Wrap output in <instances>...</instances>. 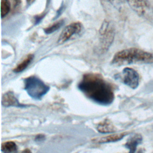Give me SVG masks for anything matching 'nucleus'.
<instances>
[{
	"label": "nucleus",
	"mask_w": 153,
	"mask_h": 153,
	"mask_svg": "<svg viewBox=\"0 0 153 153\" xmlns=\"http://www.w3.org/2000/svg\"><path fill=\"white\" fill-rule=\"evenodd\" d=\"M78 87L86 97L98 104L109 105L114 100L112 87L99 74L84 75Z\"/></svg>",
	"instance_id": "obj_1"
},
{
	"label": "nucleus",
	"mask_w": 153,
	"mask_h": 153,
	"mask_svg": "<svg viewBox=\"0 0 153 153\" xmlns=\"http://www.w3.org/2000/svg\"><path fill=\"white\" fill-rule=\"evenodd\" d=\"M111 63L115 66L151 63H153V54L137 48H130L116 53Z\"/></svg>",
	"instance_id": "obj_2"
},
{
	"label": "nucleus",
	"mask_w": 153,
	"mask_h": 153,
	"mask_svg": "<svg viewBox=\"0 0 153 153\" xmlns=\"http://www.w3.org/2000/svg\"><path fill=\"white\" fill-rule=\"evenodd\" d=\"M24 90L32 98L40 100L50 90L41 79L35 76H30L24 79Z\"/></svg>",
	"instance_id": "obj_3"
},
{
	"label": "nucleus",
	"mask_w": 153,
	"mask_h": 153,
	"mask_svg": "<svg viewBox=\"0 0 153 153\" xmlns=\"http://www.w3.org/2000/svg\"><path fill=\"white\" fill-rule=\"evenodd\" d=\"M100 34L102 36L101 40V50L106 51L111 45L114 37V31L110 23L105 21L100 28Z\"/></svg>",
	"instance_id": "obj_4"
},
{
	"label": "nucleus",
	"mask_w": 153,
	"mask_h": 153,
	"mask_svg": "<svg viewBox=\"0 0 153 153\" xmlns=\"http://www.w3.org/2000/svg\"><path fill=\"white\" fill-rule=\"evenodd\" d=\"M122 81L129 87L135 89L139 85V74L132 68H125L122 71Z\"/></svg>",
	"instance_id": "obj_5"
},
{
	"label": "nucleus",
	"mask_w": 153,
	"mask_h": 153,
	"mask_svg": "<svg viewBox=\"0 0 153 153\" xmlns=\"http://www.w3.org/2000/svg\"><path fill=\"white\" fill-rule=\"evenodd\" d=\"M82 25L79 22H75L66 26L59 36L58 44H63L68 41L74 35L79 33L82 29Z\"/></svg>",
	"instance_id": "obj_6"
},
{
	"label": "nucleus",
	"mask_w": 153,
	"mask_h": 153,
	"mask_svg": "<svg viewBox=\"0 0 153 153\" xmlns=\"http://www.w3.org/2000/svg\"><path fill=\"white\" fill-rule=\"evenodd\" d=\"M126 1L130 8L140 16H145L149 10V4L147 0H126Z\"/></svg>",
	"instance_id": "obj_7"
},
{
	"label": "nucleus",
	"mask_w": 153,
	"mask_h": 153,
	"mask_svg": "<svg viewBox=\"0 0 153 153\" xmlns=\"http://www.w3.org/2000/svg\"><path fill=\"white\" fill-rule=\"evenodd\" d=\"M2 105L4 106H16V107H25V105L21 104L16 97L14 93L11 91H8L5 93L2 97Z\"/></svg>",
	"instance_id": "obj_8"
},
{
	"label": "nucleus",
	"mask_w": 153,
	"mask_h": 153,
	"mask_svg": "<svg viewBox=\"0 0 153 153\" xmlns=\"http://www.w3.org/2000/svg\"><path fill=\"white\" fill-rule=\"evenodd\" d=\"M142 141V136L140 134H135L127 140L124 146L129 149L128 153H136L137 146L141 143Z\"/></svg>",
	"instance_id": "obj_9"
},
{
	"label": "nucleus",
	"mask_w": 153,
	"mask_h": 153,
	"mask_svg": "<svg viewBox=\"0 0 153 153\" xmlns=\"http://www.w3.org/2000/svg\"><path fill=\"white\" fill-rule=\"evenodd\" d=\"M126 134H127V133L112 134H110V135H108V136L100 137L99 139H93L92 140V141L94 142V143H97L114 142H117L118 140L122 139Z\"/></svg>",
	"instance_id": "obj_10"
},
{
	"label": "nucleus",
	"mask_w": 153,
	"mask_h": 153,
	"mask_svg": "<svg viewBox=\"0 0 153 153\" xmlns=\"http://www.w3.org/2000/svg\"><path fill=\"white\" fill-rule=\"evenodd\" d=\"M97 130L100 133H109L115 131V128L111 121L106 119L97 125Z\"/></svg>",
	"instance_id": "obj_11"
},
{
	"label": "nucleus",
	"mask_w": 153,
	"mask_h": 153,
	"mask_svg": "<svg viewBox=\"0 0 153 153\" xmlns=\"http://www.w3.org/2000/svg\"><path fill=\"white\" fill-rule=\"evenodd\" d=\"M34 56L32 54H30L29 55H27L26 58L21 62L14 69L13 71L16 73H18V72H22L23 70H25L27 66L30 63V62H32V60L33 59Z\"/></svg>",
	"instance_id": "obj_12"
},
{
	"label": "nucleus",
	"mask_w": 153,
	"mask_h": 153,
	"mask_svg": "<svg viewBox=\"0 0 153 153\" xmlns=\"http://www.w3.org/2000/svg\"><path fill=\"white\" fill-rule=\"evenodd\" d=\"M17 146L13 141L4 142L1 145V151L4 153H17Z\"/></svg>",
	"instance_id": "obj_13"
},
{
	"label": "nucleus",
	"mask_w": 153,
	"mask_h": 153,
	"mask_svg": "<svg viewBox=\"0 0 153 153\" xmlns=\"http://www.w3.org/2000/svg\"><path fill=\"white\" fill-rule=\"evenodd\" d=\"M10 8L11 4L9 0H1V14L2 18L5 17L9 13Z\"/></svg>",
	"instance_id": "obj_14"
},
{
	"label": "nucleus",
	"mask_w": 153,
	"mask_h": 153,
	"mask_svg": "<svg viewBox=\"0 0 153 153\" xmlns=\"http://www.w3.org/2000/svg\"><path fill=\"white\" fill-rule=\"evenodd\" d=\"M63 23H64V21L63 20H59V21L54 23L52 25L50 26L49 27L45 28L44 29V31L47 34H51V33H53L54 32H55L56 30H57V29H59L63 25Z\"/></svg>",
	"instance_id": "obj_15"
},
{
	"label": "nucleus",
	"mask_w": 153,
	"mask_h": 153,
	"mask_svg": "<svg viewBox=\"0 0 153 153\" xmlns=\"http://www.w3.org/2000/svg\"><path fill=\"white\" fill-rule=\"evenodd\" d=\"M114 6H120L123 2V0H105Z\"/></svg>",
	"instance_id": "obj_16"
},
{
	"label": "nucleus",
	"mask_w": 153,
	"mask_h": 153,
	"mask_svg": "<svg viewBox=\"0 0 153 153\" xmlns=\"http://www.w3.org/2000/svg\"><path fill=\"white\" fill-rule=\"evenodd\" d=\"M45 138V136L43 134H38L35 137V140L36 141H41V140H43Z\"/></svg>",
	"instance_id": "obj_17"
},
{
	"label": "nucleus",
	"mask_w": 153,
	"mask_h": 153,
	"mask_svg": "<svg viewBox=\"0 0 153 153\" xmlns=\"http://www.w3.org/2000/svg\"><path fill=\"white\" fill-rule=\"evenodd\" d=\"M19 153H32V152L29 149H25V150H23L22 151H21V152H19Z\"/></svg>",
	"instance_id": "obj_18"
},
{
	"label": "nucleus",
	"mask_w": 153,
	"mask_h": 153,
	"mask_svg": "<svg viewBox=\"0 0 153 153\" xmlns=\"http://www.w3.org/2000/svg\"><path fill=\"white\" fill-rule=\"evenodd\" d=\"M31 0H26V1L27 2H30Z\"/></svg>",
	"instance_id": "obj_19"
}]
</instances>
